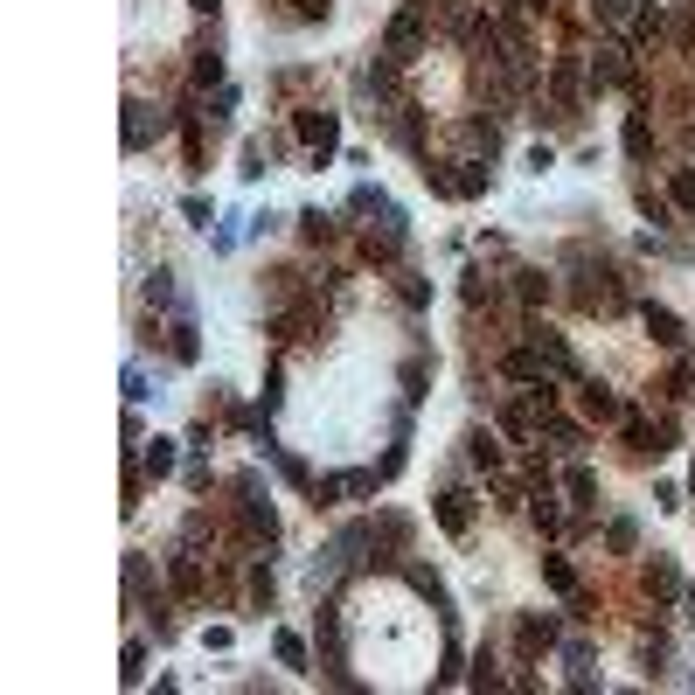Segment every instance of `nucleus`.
<instances>
[{"instance_id": "obj_51", "label": "nucleus", "mask_w": 695, "mask_h": 695, "mask_svg": "<svg viewBox=\"0 0 695 695\" xmlns=\"http://www.w3.org/2000/svg\"><path fill=\"white\" fill-rule=\"evenodd\" d=\"M689 487H695V473H689Z\"/></svg>"}, {"instance_id": "obj_19", "label": "nucleus", "mask_w": 695, "mask_h": 695, "mask_svg": "<svg viewBox=\"0 0 695 695\" xmlns=\"http://www.w3.org/2000/svg\"><path fill=\"white\" fill-rule=\"evenodd\" d=\"M466 459H473L480 473H501V438H494V431H466Z\"/></svg>"}, {"instance_id": "obj_3", "label": "nucleus", "mask_w": 695, "mask_h": 695, "mask_svg": "<svg viewBox=\"0 0 695 695\" xmlns=\"http://www.w3.org/2000/svg\"><path fill=\"white\" fill-rule=\"evenodd\" d=\"M237 494H244V529H251V536H258V543L272 550V543H278V508H272V494H265V487H258L251 473L237 480Z\"/></svg>"}, {"instance_id": "obj_26", "label": "nucleus", "mask_w": 695, "mask_h": 695, "mask_svg": "<svg viewBox=\"0 0 695 695\" xmlns=\"http://www.w3.org/2000/svg\"><path fill=\"white\" fill-rule=\"evenodd\" d=\"M167 334H174V362H195V355H202V341H195V320H188V313H174V327H167Z\"/></svg>"}, {"instance_id": "obj_33", "label": "nucleus", "mask_w": 695, "mask_h": 695, "mask_svg": "<svg viewBox=\"0 0 695 695\" xmlns=\"http://www.w3.org/2000/svg\"><path fill=\"white\" fill-rule=\"evenodd\" d=\"M640 216H647V223H675V202L654 195V188H640Z\"/></svg>"}, {"instance_id": "obj_41", "label": "nucleus", "mask_w": 695, "mask_h": 695, "mask_svg": "<svg viewBox=\"0 0 695 695\" xmlns=\"http://www.w3.org/2000/svg\"><path fill=\"white\" fill-rule=\"evenodd\" d=\"M689 390H695V369H689V362H675V376H668V397H689Z\"/></svg>"}, {"instance_id": "obj_8", "label": "nucleus", "mask_w": 695, "mask_h": 695, "mask_svg": "<svg viewBox=\"0 0 695 695\" xmlns=\"http://www.w3.org/2000/svg\"><path fill=\"white\" fill-rule=\"evenodd\" d=\"M167 577H174V591H181V598H202V591H209L202 563H195L188 550H167Z\"/></svg>"}, {"instance_id": "obj_7", "label": "nucleus", "mask_w": 695, "mask_h": 695, "mask_svg": "<svg viewBox=\"0 0 695 695\" xmlns=\"http://www.w3.org/2000/svg\"><path fill=\"white\" fill-rule=\"evenodd\" d=\"M299 139L313 146V167H320V160L334 153V139H341V119H334V112H299Z\"/></svg>"}, {"instance_id": "obj_27", "label": "nucleus", "mask_w": 695, "mask_h": 695, "mask_svg": "<svg viewBox=\"0 0 695 695\" xmlns=\"http://www.w3.org/2000/svg\"><path fill=\"white\" fill-rule=\"evenodd\" d=\"M668 202H675L682 216H695V167H675V174H668Z\"/></svg>"}, {"instance_id": "obj_29", "label": "nucleus", "mask_w": 695, "mask_h": 695, "mask_svg": "<svg viewBox=\"0 0 695 695\" xmlns=\"http://www.w3.org/2000/svg\"><path fill=\"white\" fill-rule=\"evenodd\" d=\"M272 654H278V668H306V640H299V633H285V626L272 633Z\"/></svg>"}, {"instance_id": "obj_24", "label": "nucleus", "mask_w": 695, "mask_h": 695, "mask_svg": "<svg viewBox=\"0 0 695 695\" xmlns=\"http://www.w3.org/2000/svg\"><path fill=\"white\" fill-rule=\"evenodd\" d=\"M619 139H626V153H633V160H647V153H654V126H647V112H633Z\"/></svg>"}, {"instance_id": "obj_40", "label": "nucleus", "mask_w": 695, "mask_h": 695, "mask_svg": "<svg viewBox=\"0 0 695 695\" xmlns=\"http://www.w3.org/2000/svg\"><path fill=\"white\" fill-rule=\"evenodd\" d=\"M146 397H153V390H146V369L133 362V369H126V404H146Z\"/></svg>"}, {"instance_id": "obj_25", "label": "nucleus", "mask_w": 695, "mask_h": 695, "mask_svg": "<svg viewBox=\"0 0 695 695\" xmlns=\"http://www.w3.org/2000/svg\"><path fill=\"white\" fill-rule=\"evenodd\" d=\"M543 584H550L556 598H577V570H570L563 556H543Z\"/></svg>"}, {"instance_id": "obj_32", "label": "nucleus", "mask_w": 695, "mask_h": 695, "mask_svg": "<svg viewBox=\"0 0 695 695\" xmlns=\"http://www.w3.org/2000/svg\"><path fill=\"white\" fill-rule=\"evenodd\" d=\"M244 591H251V605H272V563H251L244 570Z\"/></svg>"}, {"instance_id": "obj_43", "label": "nucleus", "mask_w": 695, "mask_h": 695, "mask_svg": "<svg viewBox=\"0 0 695 695\" xmlns=\"http://www.w3.org/2000/svg\"><path fill=\"white\" fill-rule=\"evenodd\" d=\"M230 112H237V84H216V112L209 119H230Z\"/></svg>"}, {"instance_id": "obj_28", "label": "nucleus", "mask_w": 695, "mask_h": 695, "mask_svg": "<svg viewBox=\"0 0 695 695\" xmlns=\"http://www.w3.org/2000/svg\"><path fill=\"white\" fill-rule=\"evenodd\" d=\"M633 543H640V522H633V515H619V522H605V550H612V556H626Z\"/></svg>"}, {"instance_id": "obj_48", "label": "nucleus", "mask_w": 695, "mask_h": 695, "mask_svg": "<svg viewBox=\"0 0 695 695\" xmlns=\"http://www.w3.org/2000/svg\"><path fill=\"white\" fill-rule=\"evenodd\" d=\"M682 612H689V619H695V584H682Z\"/></svg>"}, {"instance_id": "obj_2", "label": "nucleus", "mask_w": 695, "mask_h": 695, "mask_svg": "<svg viewBox=\"0 0 695 695\" xmlns=\"http://www.w3.org/2000/svg\"><path fill=\"white\" fill-rule=\"evenodd\" d=\"M424 14H431V0H404V7L390 14V28H383V56H390V63H417V49H424Z\"/></svg>"}, {"instance_id": "obj_10", "label": "nucleus", "mask_w": 695, "mask_h": 695, "mask_svg": "<svg viewBox=\"0 0 695 695\" xmlns=\"http://www.w3.org/2000/svg\"><path fill=\"white\" fill-rule=\"evenodd\" d=\"M661 35H668V14H661V7H640L619 42H626V49H647V42H661Z\"/></svg>"}, {"instance_id": "obj_46", "label": "nucleus", "mask_w": 695, "mask_h": 695, "mask_svg": "<svg viewBox=\"0 0 695 695\" xmlns=\"http://www.w3.org/2000/svg\"><path fill=\"white\" fill-rule=\"evenodd\" d=\"M591 7H598L605 21H626V14H633V0H591Z\"/></svg>"}, {"instance_id": "obj_47", "label": "nucleus", "mask_w": 695, "mask_h": 695, "mask_svg": "<svg viewBox=\"0 0 695 695\" xmlns=\"http://www.w3.org/2000/svg\"><path fill=\"white\" fill-rule=\"evenodd\" d=\"M292 14H299V21H320V14H327V0H292Z\"/></svg>"}, {"instance_id": "obj_49", "label": "nucleus", "mask_w": 695, "mask_h": 695, "mask_svg": "<svg viewBox=\"0 0 695 695\" xmlns=\"http://www.w3.org/2000/svg\"><path fill=\"white\" fill-rule=\"evenodd\" d=\"M188 7H195V14H209V21H216V0H188Z\"/></svg>"}, {"instance_id": "obj_12", "label": "nucleus", "mask_w": 695, "mask_h": 695, "mask_svg": "<svg viewBox=\"0 0 695 695\" xmlns=\"http://www.w3.org/2000/svg\"><path fill=\"white\" fill-rule=\"evenodd\" d=\"M640 320H647V334H654V341H661V348H682V341H689V334H682V320H675V313H668V306H654V299H647V306H640Z\"/></svg>"}, {"instance_id": "obj_16", "label": "nucleus", "mask_w": 695, "mask_h": 695, "mask_svg": "<svg viewBox=\"0 0 695 695\" xmlns=\"http://www.w3.org/2000/svg\"><path fill=\"white\" fill-rule=\"evenodd\" d=\"M529 522H536L543 536H570V522H563V508H556L550 487H536V501H529Z\"/></svg>"}, {"instance_id": "obj_44", "label": "nucleus", "mask_w": 695, "mask_h": 695, "mask_svg": "<svg viewBox=\"0 0 695 695\" xmlns=\"http://www.w3.org/2000/svg\"><path fill=\"white\" fill-rule=\"evenodd\" d=\"M278 473H285L292 487H306V459H292V452H278Z\"/></svg>"}, {"instance_id": "obj_14", "label": "nucleus", "mask_w": 695, "mask_h": 695, "mask_svg": "<svg viewBox=\"0 0 695 695\" xmlns=\"http://www.w3.org/2000/svg\"><path fill=\"white\" fill-rule=\"evenodd\" d=\"M404 577H411L417 598H431L438 612H452V591H445V577H438V570H424V563H404Z\"/></svg>"}, {"instance_id": "obj_6", "label": "nucleus", "mask_w": 695, "mask_h": 695, "mask_svg": "<svg viewBox=\"0 0 695 695\" xmlns=\"http://www.w3.org/2000/svg\"><path fill=\"white\" fill-rule=\"evenodd\" d=\"M431 515H438L445 536H466V529H473V494H466V487H445V494L431 501Z\"/></svg>"}, {"instance_id": "obj_21", "label": "nucleus", "mask_w": 695, "mask_h": 695, "mask_svg": "<svg viewBox=\"0 0 695 695\" xmlns=\"http://www.w3.org/2000/svg\"><path fill=\"white\" fill-rule=\"evenodd\" d=\"M550 91H556V112H577V56H563L550 70Z\"/></svg>"}, {"instance_id": "obj_36", "label": "nucleus", "mask_w": 695, "mask_h": 695, "mask_svg": "<svg viewBox=\"0 0 695 695\" xmlns=\"http://www.w3.org/2000/svg\"><path fill=\"white\" fill-rule=\"evenodd\" d=\"M299 230H306L313 244H327V237H334V223H327V209H299Z\"/></svg>"}, {"instance_id": "obj_34", "label": "nucleus", "mask_w": 695, "mask_h": 695, "mask_svg": "<svg viewBox=\"0 0 695 695\" xmlns=\"http://www.w3.org/2000/svg\"><path fill=\"white\" fill-rule=\"evenodd\" d=\"M563 661H570L577 689H591V647H584V640H570V647H563Z\"/></svg>"}, {"instance_id": "obj_11", "label": "nucleus", "mask_w": 695, "mask_h": 695, "mask_svg": "<svg viewBox=\"0 0 695 695\" xmlns=\"http://www.w3.org/2000/svg\"><path fill=\"white\" fill-rule=\"evenodd\" d=\"M577 390H584V411L598 417V424H619V417H626V404H619V397H612V390H605L598 376H584Z\"/></svg>"}, {"instance_id": "obj_5", "label": "nucleus", "mask_w": 695, "mask_h": 695, "mask_svg": "<svg viewBox=\"0 0 695 695\" xmlns=\"http://www.w3.org/2000/svg\"><path fill=\"white\" fill-rule=\"evenodd\" d=\"M536 431L550 438L563 459H577V452H584V424H570V417L556 411V404H536Z\"/></svg>"}, {"instance_id": "obj_31", "label": "nucleus", "mask_w": 695, "mask_h": 695, "mask_svg": "<svg viewBox=\"0 0 695 695\" xmlns=\"http://www.w3.org/2000/svg\"><path fill=\"white\" fill-rule=\"evenodd\" d=\"M466 139H473V146L494 160V153H501V119H473V126H466Z\"/></svg>"}, {"instance_id": "obj_20", "label": "nucleus", "mask_w": 695, "mask_h": 695, "mask_svg": "<svg viewBox=\"0 0 695 695\" xmlns=\"http://www.w3.org/2000/svg\"><path fill=\"white\" fill-rule=\"evenodd\" d=\"M550 292H556L550 272H536V265H529V272H515V299H522V306H550Z\"/></svg>"}, {"instance_id": "obj_50", "label": "nucleus", "mask_w": 695, "mask_h": 695, "mask_svg": "<svg viewBox=\"0 0 695 695\" xmlns=\"http://www.w3.org/2000/svg\"><path fill=\"white\" fill-rule=\"evenodd\" d=\"M522 7H550V0H522Z\"/></svg>"}, {"instance_id": "obj_15", "label": "nucleus", "mask_w": 695, "mask_h": 695, "mask_svg": "<svg viewBox=\"0 0 695 695\" xmlns=\"http://www.w3.org/2000/svg\"><path fill=\"white\" fill-rule=\"evenodd\" d=\"M494 424H501L508 438H536V397H529V404H494Z\"/></svg>"}, {"instance_id": "obj_23", "label": "nucleus", "mask_w": 695, "mask_h": 695, "mask_svg": "<svg viewBox=\"0 0 695 695\" xmlns=\"http://www.w3.org/2000/svg\"><path fill=\"white\" fill-rule=\"evenodd\" d=\"M563 494H570L577 508H591V501H598V473H591V466H570V473H563Z\"/></svg>"}, {"instance_id": "obj_4", "label": "nucleus", "mask_w": 695, "mask_h": 695, "mask_svg": "<svg viewBox=\"0 0 695 695\" xmlns=\"http://www.w3.org/2000/svg\"><path fill=\"white\" fill-rule=\"evenodd\" d=\"M619 84H633V49H626V42H598V56H591V91H619Z\"/></svg>"}, {"instance_id": "obj_13", "label": "nucleus", "mask_w": 695, "mask_h": 695, "mask_svg": "<svg viewBox=\"0 0 695 695\" xmlns=\"http://www.w3.org/2000/svg\"><path fill=\"white\" fill-rule=\"evenodd\" d=\"M515 647H522V661L550 654V647H556V626H550V619H522V626H515Z\"/></svg>"}, {"instance_id": "obj_45", "label": "nucleus", "mask_w": 695, "mask_h": 695, "mask_svg": "<svg viewBox=\"0 0 695 695\" xmlns=\"http://www.w3.org/2000/svg\"><path fill=\"white\" fill-rule=\"evenodd\" d=\"M404 306H431V285L424 278H404Z\"/></svg>"}, {"instance_id": "obj_39", "label": "nucleus", "mask_w": 695, "mask_h": 695, "mask_svg": "<svg viewBox=\"0 0 695 695\" xmlns=\"http://www.w3.org/2000/svg\"><path fill=\"white\" fill-rule=\"evenodd\" d=\"M181 480H188V494H209V480H216V473H209V459H188V473H181Z\"/></svg>"}, {"instance_id": "obj_9", "label": "nucleus", "mask_w": 695, "mask_h": 695, "mask_svg": "<svg viewBox=\"0 0 695 695\" xmlns=\"http://www.w3.org/2000/svg\"><path fill=\"white\" fill-rule=\"evenodd\" d=\"M167 133V112H153L146 119V105H126V153H146V139Z\"/></svg>"}, {"instance_id": "obj_1", "label": "nucleus", "mask_w": 695, "mask_h": 695, "mask_svg": "<svg viewBox=\"0 0 695 695\" xmlns=\"http://www.w3.org/2000/svg\"><path fill=\"white\" fill-rule=\"evenodd\" d=\"M383 487V466H348V473H320L313 480V508H348V501H369Z\"/></svg>"}, {"instance_id": "obj_17", "label": "nucleus", "mask_w": 695, "mask_h": 695, "mask_svg": "<svg viewBox=\"0 0 695 695\" xmlns=\"http://www.w3.org/2000/svg\"><path fill=\"white\" fill-rule=\"evenodd\" d=\"M494 188V167L473 153V160H459V174H452V195H487Z\"/></svg>"}, {"instance_id": "obj_37", "label": "nucleus", "mask_w": 695, "mask_h": 695, "mask_svg": "<svg viewBox=\"0 0 695 695\" xmlns=\"http://www.w3.org/2000/svg\"><path fill=\"white\" fill-rule=\"evenodd\" d=\"M195 84H223V56H216V49L195 56Z\"/></svg>"}, {"instance_id": "obj_30", "label": "nucleus", "mask_w": 695, "mask_h": 695, "mask_svg": "<svg viewBox=\"0 0 695 695\" xmlns=\"http://www.w3.org/2000/svg\"><path fill=\"white\" fill-rule=\"evenodd\" d=\"M146 299H153V306H174V313H188V306H181V285H174V272H153Z\"/></svg>"}, {"instance_id": "obj_38", "label": "nucleus", "mask_w": 695, "mask_h": 695, "mask_svg": "<svg viewBox=\"0 0 695 695\" xmlns=\"http://www.w3.org/2000/svg\"><path fill=\"white\" fill-rule=\"evenodd\" d=\"M424 376H431V369H424V355H411V362H404V397H424Z\"/></svg>"}, {"instance_id": "obj_42", "label": "nucleus", "mask_w": 695, "mask_h": 695, "mask_svg": "<svg viewBox=\"0 0 695 695\" xmlns=\"http://www.w3.org/2000/svg\"><path fill=\"white\" fill-rule=\"evenodd\" d=\"M139 675H146V647H139V640H126V682H139Z\"/></svg>"}, {"instance_id": "obj_35", "label": "nucleus", "mask_w": 695, "mask_h": 695, "mask_svg": "<svg viewBox=\"0 0 695 695\" xmlns=\"http://www.w3.org/2000/svg\"><path fill=\"white\" fill-rule=\"evenodd\" d=\"M473 689H501V668H494V647L473 654Z\"/></svg>"}, {"instance_id": "obj_18", "label": "nucleus", "mask_w": 695, "mask_h": 695, "mask_svg": "<svg viewBox=\"0 0 695 695\" xmlns=\"http://www.w3.org/2000/svg\"><path fill=\"white\" fill-rule=\"evenodd\" d=\"M640 584H647V598H675V591H682V570H675L668 556H654V563L640 570Z\"/></svg>"}, {"instance_id": "obj_22", "label": "nucleus", "mask_w": 695, "mask_h": 695, "mask_svg": "<svg viewBox=\"0 0 695 695\" xmlns=\"http://www.w3.org/2000/svg\"><path fill=\"white\" fill-rule=\"evenodd\" d=\"M139 473L167 480V473H174V438H153V445H139Z\"/></svg>"}]
</instances>
